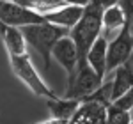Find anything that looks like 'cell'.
<instances>
[{"mask_svg": "<svg viewBox=\"0 0 133 124\" xmlns=\"http://www.w3.org/2000/svg\"><path fill=\"white\" fill-rule=\"evenodd\" d=\"M103 11L105 9L101 5L92 0L83 11L82 20L69 30V37L73 39V43L76 44V50H78L80 66L87 64V53L103 32Z\"/></svg>", "mask_w": 133, "mask_h": 124, "instance_id": "1", "label": "cell"}, {"mask_svg": "<svg viewBox=\"0 0 133 124\" xmlns=\"http://www.w3.org/2000/svg\"><path fill=\"white\" fill-rule=\"evenodd\" d=\"M25 41L29 46H32L36 52L39 53L43 59L44 69H50V60H51V52L55 48V44L61 41L62 37L69 36L68 29H62L59 25L53 23H37V25H27L20 29Z\"/></svg>", "mask_w": 133, "mask_h": 124, "instance_id": "2", "label": "cell"}, {"mask_svg": "<svg viewBox=\"0 0 133 124\" xmlns=\"http://www.w3.org/2000/svg\"><path fill=\"white\" fill-rule=\"evenodd\" d=\"M11 69L14 73V76L20 80L30 92L36 96H41L44 99H55L59 98V94H55L50 87L46 85V82L39 76L37 69L34 67L30 57L29 55H21V57H9Z\"/></svg>", "mask_w": 133, "mask_h": 124, "instance_id": "3", "label": "cell"}, {"mask_svg": "<svg viewBox=\"0 0 133 124\" xmlns=\"http://www.w3.org/2000/svg\"><path fill=\"white\" fill-rule=\"evenodd\" d=\"M103 82H105V80H103L101 76L92 69L89 64L80 66V67H78V73H76L75 82H73L71 87L66 89L64 98L83 101V99H87L89 96H92V94L96 92V91L103 85Z\"/></svg>", "mask_w": 133, "mask_h": 124, "instance_id": "4", "label": "cell"}, {"mask_svg": "<svg viewBox=\"0 0 133 124\" xmlns=\"http://www.w3.org/2000/svg\"><path fill=\"white\" fill-rule=\"evenodd\" d=\"M0 21L11 25V27H27V25H37V23H46V18L36 12V11L18 5L11 0H0Z\"/></svg>", "mask_w": 133, "mask_h": 124, "instance_id": "5", "label": "cell"}, {"mask_svg": "<svg viewBox=\"0 0 133 124\" xmlns=\"http://www.w3.org/2000/svg\"><path fill=\"white\" fill-rule=\"evenodd\" d=\"M133 52V36L130 27L126 23L123 30L119 32L112 41H108V64H107V74H112L117 67L124 66L130 60Z\"/></svg>", "mask_w": 133, "mask_h": 124, "instance_id": "6", "label": "cell"}, {"mask_svg": "<svg viewBox=\"0 0 133 124\" xmlns=\"http://www.w3.org/2000/svg\"><path fill=\"white\" fill-rule=\"evenodd\" d=\"M51 59L59 62L62 66V69L68 74V87H71L75 78H76V73H78V66H80V57H78V50H76V44L73 43V39L69 36L62 37L61 41L55 44L53 52H51ZM66 87V89H68Z\"/></svg>", "mask_w": 133, "mask_h": 124, "instance_id": "7", "label": "cell"}, {"mask_svg": "<svg viewBox=\"0 0 133 124\" xmlns=\"http://www.w3.org/2000/svg\"><path fill=\"white\" fill-rule=\"evenodd\" d=\"M107 108L98 101H82L68 124H107Z\"/></svg>", "mask_w": 133, "mask_h": 124, "instance_id": "8", "label": "cell"}, {"mask_svg": "<svg viewBox=\"0 0 133 124\" xmlns=\"http://www.w3.org/2000/svg\"><path fill=\"white\" fill-rule=\"evenodd\" d=\"M0 36L5 46L7 57H21V55H29V44L25 41L23 34L18 27H11L0 21Z\"/></svg>", "mask_w": 133, "mask_h": 124, "instance_id": "9", "label": "cell"}, {"mask_svg": "<svg viewBox=\"0 0 133 124\" xmlns=\"http://www.w3.org/2000/svg\"><path fill=\"white\" fill-rule=\"evenodd\" d=\"M126 16L119 5H112L103 11V32L101 36L107 41H112L114 37L126 27Z\"/></svg>", "mask_w": 133, "mask_h": 124, "instance_id": "10", "label": "cell"}, {"mask_svg": "<svg viewBox=\"0 0 133 124\" xmlns=\"http://www.w3.org/2000/svg\"><path fill=\"white\" fill-rule=\"evenodd\" d=\"M87 64L105 80L107 76V64H108V41L99 36L98 41L92 44V48L87 53Z\"/></svg>", "mask_w": 133, "mask_h": 124, "instance_id": "11", "label": "cell"}, {"mask_svg": "<svg viewBox=\"0 0 133 124\" xmlns=\"http://www.w3.org/2000/svg\"><path fill=\"white\" fill-rule=\"evenodd\" d=\"M83 11H85V7L66 5V7H62V9L55 11V12L46 14L44 18H46V21H48V23H53V25H59V27H62V29L71 30L73 27H75L78 21L82 20Z\"/></svg>", "mask_w": 133, "mask_h": 124, "instance_id": "12", "label": "cell"}, {"mask_svg": "<svg viewBox=\"0 0 133 124\" xmlns=\"http://www.w3.org/2000/svg\"><path fill=\"white\" fill-rule=\"evenodd\" d=\"M82 101L78 99H69V98H64L59 96L55 99H46V106H48V112L50 117L53 119H61V121H71V117L75 115V112L78 110Z\"/></svg>", "mask_w": 133, "mask_h": 124, "instance_id": "13", "label": "cell"}, {"mask_svg": "<svg viewBox=\"0 0 133 124\" xmlns=\"http://www.w3.org/2000/svg\"><path fill=\"white\" fill-rule=\"evenodd\" d=\"M110 80H112V103H114L133 87V69L128 64H124L112 73Z\"/></svg>", "mask_w": 133, "mask_h": 124, "instance_id": "14", "label": "cell"}, {"mask_svg": "<svg viewBox=\"0 0 133 124\" xmlns=\"http://www.w3.org/2000/svg\"><path fill=\"white\" fill-rule=\"evenodd\" d=\"M66 7V4L62 0H32V11L39 12L43 16L50 14V12H55V11Z\"/></svg>", "mask_w": 133, "mask_h": 124, "instance_id": "15", "label": "cell"}, {"mask_svg": "<svg viewBox=\"0 0 133 124\" xmlns=\"http://www.w3.org/2000/svg\"><path fill=\"white\" fill-rule=\"evenodd\" d=\"M107 124H133L131 114L110 105L107 108Z\"/></svg>", "mask_w": 133, "mask_h": 124, "instance_id": "16", "label": "cell"}, {"mask_svg": "<svg viewBox=\"0 0 133 124\" xmlns=\"http://www.w3.org/2000/svg\"><path fill=\"white\" fill-rule=\"evenodd\" d=\"M112 105H114V106H117V108H121V110L131 112V110H133V87L126 94H123L117 101H114Z\"/></svg>", "mask_w": 133, "mask_h": 124, "instance_id": "17", "label": "cell"}, {"mask_svg": "<svg viewBox=\"0 0 133 124\" xmlns=\"http://www.w3.org/2000/svg\"><path fill=\"white\" fill-rule=\"evenodd\" d=\"M121 9H123L124 16H126V21L130 23L133 18V0H119V4H117Z\"/></svg>", "mask_w": 133, "mask_h": 124, "instance_id": "18", "label": "cell"}, {"mask_svg": "<svg viewBox=\"0 0 133 124\" xmlns=\"http://www.w3.org/2000/svg\"><path fill=\"white\" fill-rule=\"evenodd\" d=\"M66 5H75V7H87L92 0H62Z\"/></svg>", "mask_w": 133, "mask_h": 124, "instance_id": "19", "label": "cell"}, {"mask_svg": "<svg viewBox=\"0 0 133 124\" xmlns=\"http://www.w3.org/2000/svg\"><path fill=\"white\" fill-rule=\"evenodd\" d=\"M96 4H99L103 9H107V7H112V5H117L119 4V0H94Z\"/></svg>", "mask_w": 133, "mask_h": 124, "instance_id": "20", "label": "cell"}, {"mask_svg": "<svg viewBox=\"0 0 133 124\" xmlns=\"http://www.w3.org/2000/svg\"><path fill=\"white\" fill-rule=\"evenodd\" d=\"M37 124H68V121H61V119H53V117H50V119L41 121V122H37Z\"/></svg>", "mask_w": 133, "mask_h": 124, "instance_id": "21", "label": "cell"}, {"mask_svg": "<svg viewBox=\"0 0 133 124\" xmlns=\"http://www.w3.org/2000/svg\"><path fill=\"white\" fill-rule=\"evenodd\" d=\"M11 2H14V4H18V5H23V7H32V0H11Z\"/></svg>", "mask_w": 133, "mask_h": 124, "instance_id": "22", "label": "cell"}, {"mask_svg": "<svg viewBox=\"0 0 133 124\" xmlns=\"http://www.w3.org/2000/svg\"><path fill=\"white\" fill-rule=\"evenodd\" d=\"M126 64H128V66H130V67L133 69V52H131V55H130V60L126 62Z\"/></svg>", "mask_w": 133, "mask_h": 124, "instance_id": "23", "label": "cell"}, {"mask_svg": "<svg viewBox=\"0 0 133 124\" xmlns=\"http://www.w3.org/2000/svg\"><path fill=\"white\" fill-rule=\"evenodd\" d=\"M128 27H130V32H131V36H133V18H131V21L128 23Z\"/></svg>", "mask_w": 133, "mask_h": 124, "instance_id": "24", "label": "cell"}, {"mask_svg": "<svg viewBox=\"0 0 133 124\" xmlns=\"http://www.w3.org/2000/svg\"><path fill=\"white\" fill-rule=\"evenodd\" d=\"M130 114H131V121H133V110H131V112H130Z\"/></svg>", "mask_w": 133, "mask_h": 124, "instance_id": "25", "label": "cell"}]
</instances>
